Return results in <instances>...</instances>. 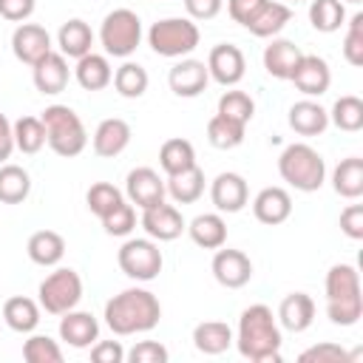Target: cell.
Wrapping results in <instances>:
<instances>
[{
  "mask_svg": "<svg viewBox=\"0 0 363 363\" xmlns=\"http://www.w3.org/2000/svg\"><path fill=\"white\" fill-rule=\"evenodd\" d=\"M235 346L241 357L252 363H278L281 360V326L269 306L252 303L238 318V335Z\"/></svg>",
  "mask_w": 363,
  "mask_h": 363,
  "instance_id": "obj_1",
  "label": "cell"
},
{
  "mask_svg": "<svg viewBox=\"0 0 363 363\" xmlns=\"http://www.w3.org/2000/svg\"><path fill=\"white\" fill-rule=\"evenodd\" d=\"M162 318V303L150 289L130 286L113 295L105 303V323L113 335H136L150 332Z\"/></svg>",
  "mask_w": 363,
  "mask_h": 363,
  "instance_id": "obj_2",
  "label": "cell"
},
{
  "mask_svg": "<svg viewBox=\"0 0 363 363\" xmlns=\"http://www.w3.org/2000/svg\"><path fill=\"white\" fill-rule=\"evenodd\" d=\"M326 315L335 326H354L363 318L360 275L352 264H335L326 272Z\"/></svg>",
  "mask_w": 363,
  "mask_h": 363,
  "instance_id": "obj_3",
  "label": "cell"
},
{
  "mask_svg": "<svg viewBox=\"0 0 363 363\" xmlns=\"http://www.w3.org/2000/svg\"><path fill=\"white\" fill-rule=\"evenodd\" d=\"M278 173L289 187L301 193H315L326 182V162L312 145L292 142L278 156Z\"/></svg>",
  "mask_w": 363,
  "mask_h": 363,
  "instance_id": "obj_4",
  "label": "cell"
},
{
  "mask_svg": "<svg viewBox=\"0 0 363 363\" xmlns=\"http://www.w3.org/2000/svg\"><path fill=\"white\" fill-rule=\"evenodd\" d=\"M43 125H45V142L57 156H79L88 145V133L85 125L79 119V113L68 105H48L43 111Z\"/></svg>",
  "mask_w": 363,
  "mask_h": 363,
  "instance_id": "obj_5",
  "label": "cell"
},
{
  "mask_svg": "<svg viewBox=\"0 0 363 363\" xmlns=\"http://www.w3.org/2000/svg\"><path fill=\"white\" fill-rule=\"evenodd\" d=\"M201 34L190 17H164L156 20L147 31V45L159 57H187L199 45Z\"/></svg>",
  "mask_w": 363,
  "mask_h": 363,
  "instance_id": "obj_6",
  "label": "cell"
},
{
  "mask_svg": "<svg viewBox=\"0 0 363 363\" xmlns=\"http://www.w3.org/2000/svg\"><path fill=\"white\" fill-rule=\"evenodd\" d=\"M99 43L108 57H130L142 43V20L130 9H113L105 14L99 28Z\"/></svg>",
  "mask_w": 363,
  "mask_h": 363,
  "instance_id": "obj_7",
  "label": "cell"
},
{
  "mask_svg": "<svg viewBox=\"0 0 363 363\" xmlns=\"http://www.w3.org/2000/svg\"><path fill=\"white\" fill-rule=\"evenodd\" d=\"M40 306L48 315H65L68 309H77L82 301V278L71 267H60L40 284Z\"/></svg>",
  "mask_w": 363,
  "mask_h": 363,
  "instance_id": "obj_8",
  "label": "cell"
},
{
  "mask_svg": "<svg viewBox=\"0 0 363 363\" xmlns=\"http://www.w3.org/2000/svg\"><path fill=\"white\" fill-rule=\"evenodd\" d=\"M119 269L133 281H153L162 272V250L153 238H130L119 247Z\"/></svg>",
  "mask_w": 363,
  "mask_h": 363,
  "instance_id": "obj_9",
  "label": "cell"
},
{
  "mask_svg": "<svg viewBox=\"0 0 363 363\" xmlns=\"http://www.w3.org/2000/svg\"><path fill=\"white\" fill-rule=\"evenodd\" d=\"M244 71H247V60H244V51L233 43H218L210 48V57H207V74L210 79H216L218 85H238L244 79Z\"/></svg>",
  "mask_w": 363,
  "mask_h": 363,
  "instance_id": "obj_10",
  "label": "cell"
},
{
  "mask_svg": "<svg viewBox=\"0 0 363 363\" xmlns=\"http://www.w3.org/2000/svg\"><path fill=\"white\" fill-rule=\"evenodd\" d=\"M125 193H128L130 204L145 210V207H153V204L164 201L167 187H164V179L153 167H133L125 179Z\"/></svg>",
  "mask_w": 363,
  "mask_h": 363,
  "instance_id": "obj_11",
  "label": "cell"
},
{
  "mask_svg": "<svg viewBox=\"0 0 363 363\" xmlns=\"http://www.w3.org/2000/svg\"><path fill=\"white\" fill-rule=\"evenodd\" d=\"M213 278L221 284V286H227V289H241V286H247L250 284V278H252V261L241 252V250H216V255H213Z\"/></svg>",
  "mask_w": 363,
  "mask_h": 363,
  "instance_id": "obj_12",
  "label": "cell"
},
{
  "mask_svg": "<svg viewBox=\"0 0 363 363\" xmlns=\"http://www.w3.org/2000/svg\"><path fill=\"white\" fill-rule=\"evenodd\" d=\"M295 82V88L303 94V96H320L329 91L332 85V71H329V62L318 54H303L289 77Z\"/></svg>",
  "mask_w": 363,
  "mask_h": 363,
  "instance_id": "obj_13",
  "label": "cell"
},
{
  "mask_svg": "<svg viewBox=\"0 0 363 363\" xmlns=\"http://www.w3.org/2000/svg\"><path fill=\"white\" fill-rule=\"evenodd\" d=\"M11 51L20 62L34 65L51 51V34L37 23H20L11 34Z\"/></svg>",
  "mask_w": 363,
  "mask_h": 363,
  "instance_id": "obj_14",
  "label": "cell"
},
{
  "mask_svg": "<svg viewBox=\"0 0 363 363\" xmlns=\"http://www.w3.org/2000/svg\"><path fill=\"white\" fill-rule=\"evenodd\" d=\"M250 199V187L238 173H218L210 184V201L218 213H238Z\"/></svg>",
  "mask_w": 363,
  "mask_h": 363,
  "instance_id": "obj_15",
  "label": "cell"
},
{
  "mask_svg": "<svg viewBox=\"0 0 363 363\" xmlns=\"http://www.w3.org/2000/svg\"><path fill=\"white\" fill-rule=\"evenodd\" d=\"M142 227L153 241H173V238L182 235L184 218L173 204L159 201V204L142 210Z\"/></svg>",
  "mask_w": 363,
  "mask_h": 363,
  "instance_id": "obj_16",
  "label": "cell"
},
{
  "mask_svg": "<svg viewBox=\"0 0 363 363\" xmlns=\"http://www.w3.org/2000/svg\"><path fill=\"white\" fill-rule=\"evenodd\" d=\"M210 82V74H207V62L201 60H179L170 74H167V85L176 96H199Z\"/></svg>",
  "mask_w": 363,
  "mask_h": 363,
  "instance_id": "obj_17",
  "label": "cell"
},
{
  "mask_svg": "<svg viewBox=\"0 0 363 363\" xmlns=\"http://www.w3.org/2000/svg\"><path fill=\"white\" fill-rule=\"evenodd\" d=\"M31 68H34V71H31L34 88H37L40 94L57 96V94L65 91V85H68V62H65L62 54L48 51V54H45L40 62H34Z\"/></svg>",
  "mask_w": 363,
  "mask_h": 363,
  "instance_id": "obj_18",
  "label": "cell"
},
{
  "mask_svg": "<svg viewBox=\"0 0 363 363\" xmlns=\"http://www.w3.org/2000/svg\"><path fill=\"white\" fill-rule=\"evenodd\" d=\"M60 337L74 349H88L99 340V320L91 312L68 309L60 320Z\"/></svg>",
  "mask_w": 363,
  "mask_h": 363,
  "instance_id": "obj_19",
  "label": "cell"
},
{
  "mask_svg": "<svg viewBox=\"0 0 363 363\" xmlns=\"http://www.w3.org/2000/svg\"><path fill=\"white\" fill-rule=\"evenodd\" d=\"M130 145V125L119 116L102 119L94 130V153L102 159H113L119 156L125 147Z\"/></svg>",
  "mask_w": 363,
  "mask_h": 363,
  "instance_id": "obj_20",
  "label": "cell"
},
{
  "mask_svg": "<svg viewBox=\"0 0 363 363\" xmlns=\"http://www.w3.org/2000/svg\"><path fill=\"white\" fill-rule=\"evenodd\" d=\"M252 213L261 224H281L292 216V196L284 187H264L252 199Z\"/></svg>",
  "mask_w": 363,
  "mask_h": 363,
  "instance_id": "obj_21",
  "label": "cell"
},
{
  "mask_svg": "<svg viewBox=\"0 0 363 363\" xmlns=\"http://www.w3.org/2000/svg\"><path fill=\"white\" fill-rule=\"evenodd\" d=\"M315 320V301L306 292H289L278 306V323L289 332H306Z\"/></svg>",
  "mask_w": 363,
  "mask_h": 363,
  "instance_id": "obj_22",
  "label": "cell"
},
{
  "mask_svg": "<svg viewBox=\"0 0 363 363\" xmlns=\"http://www.w3.org/2000/svg\"><path fill=\"white\" fill-rule=\"evenodd\" d=\"M301 57H303V51L292 40H275L272 37V43L264 48V68L275 79H289Z\"/></svg>",
  "mask_w": 363,
  "mask_h": 363,
  "instance_id": "obj_23",
  "label": "cell"
},
{
  "mask_svg": "<svg viewBox=\"0 0 363 363\" xmlns=\"http://www.w3.org/2000/svg\"><path fill=\"white\" fill-rule=\"evenodd\" d=\"M289 128L301 136H320L329 128V111L312 99H301L289 108Z\"/></svg>",
  "mask_w": 363,
  "mask_h": 363,
  "instance_id": "obj_24",
  "label": "cell"
},
{
  "mask_svg": "<svg viewBox=\"0 0 363 363\" xmlns=\"http://www.w3.org/2000/svg\"><path fill=\"white\" fill-rule=\"evenodd\" d=\"M74 77H77V82H79L85 91H102V88L111 85L113 71H111V62H108L105 54H94V51H88L85 57L77 60Z\"/></svg>",
  "mask_w": 363,
  "mask_h": 363,
  "instance_id": "obj_25",
  "label": "cell"
},
{
  "mask_svg": "<svg viewBox=\"0 0 363 363\" xmlns=\"http://www.w3.org/2000/svg\"><path fill=\"white\" fill-rule=\"evenodd\" d=\"M57 45H60V54L62 57H74V60H79V57H85L88 51H91V45H94V31H91V26L85 23V20H68V23H62L60 26V31H57Z\"/></svg>",
  "mask_w": 363,
  "mask_h": 363,
  "instance_id": "obj_26",
  "label": "cell"
},
{
  "mask_svg": "<svg viewBox=\"0 0 363 363\" xmlns=\"http://www.w3.org/2000/svg\"><path fill=\"white\" fill-rule=\"evenodd\" d=\"M26 250H28V258L34 264L57 267L62 261V255H65V238L60 233H54V230H37V233H31Z\"/></svg>",
  "mask_w": 363,
  "mask_h": 363,
  "instance_id": "obj_27",
  "label": "cell"
},
{
  "mask_svg": "<svg viewBox=\"0 0 363 363\" xmlns=\"http://www.w3.org/2000/svg\"><path fill=\"white\" fill-rule=\"evenodd\" d=\"M193 346L201 354H221L233 346V329L224 320H201L193 329Z\"/></svg>",
  "mask_w": 363,
  "mask_h": 363,
  "instance_id": "obj_28",
  "label": "cell"
},
{
  "mask_svg": "<svg viewBox=\"0 0 363 363\" xmlns=\"http://www.w3.org/2000/svg\"><path fill=\"white\" fill-rule=\"evenodd\" d=\"M164 187H167V196H170L176 204H193V201H199L201 193H204V173H201L199 164H193V167H187V170H182V173L167 176Z\"/></svg>",
  "mask_w": 363,
  "mask_h": 363,
  "instance_id": "obj_29",
  "label": "cell"
},
{
  "mask_svg": "<svg viewBox=\"0 0 363 363\" xmlns=\"http://www.w3.org/2000/svg\"><path fill=\"white\" fill-rule=\"evenodd\" d=\"M3 320H6L9 329H14L20 335H28L40 323V306H37V301H31L26 295H14L3 303Z\"/></svg>",
  "mask_w": 363,
  "mask_h": 363,
  "instance_id": "obj_30",
  "label": "cell"
},
{
  "mask_svg": "<svg viewBox=\"0 0 363 363\" xmlns=\"http://www.w3.org/2000/svg\"><path fill=\"white\" fill-rule=\"evenodd\" d=\"M187 233H190L193 244H199L204 250H218L227 241V224H224V218L218 213H201V216H196L190 221Z\"/></svg>",
  "mask_w": 363,
  "mask_h": 363,
  "instance_id": "obj_31",
  "label": "cell"
},
{
  "mask_svg": "<svg viewBox=\"0 0 363 363\" xmlns=\"http://www.w3.org/2000/svg\"><path fill=\"white\" fill-rule=\"evenodd\" d=\"M332 187L343 199H360L363 196V159L349 156L332 170Z\"/></svg>",
  "mask_w": 363,
  "mask_h": 363,
  "instance_id": "obj_32",
  "label": "cell"
},
{
  "mask_svg": "<svg viewBox=\"0 0 363 363\" xmlns=\"http://www.w3.org/2000/svg\"><path fill=\"white\" fill-rule=\"evenodd\" d=\"M292 20V9L286 3H275V0H267L264 9L250 20V34L255 37H275L286 23Z\"/></svg>",
  "mask_w": 363,
  "mask_h": 363,
  "instance_id": "obj_33",
  "label": "cell"
},
{
  "mask_svg": "<svg viewBox=\"0 0 363 363\" xmlns=\"http://www.w3.org/2000/svg\"><path fill=\"white\" fill-rule=\"evenodd\" d=\"M244 130H247L244 122H235V119H230V116H224V113H216V116H210V122H207V139H210V145L218 147V150H233V147H238V145L244 142Z\"/></svg>",
  "mask_w": 363,
  "mask_h": 363,
  "instance_id": "obj_34",
  "label": "cell"
},
{
  "mask_svg": "<svg viewBox=\"0 0 363 363\" xmlns=\"http://www.w3.org/2000/svg\"><path fill=\"white\" fill-rule=\"evenodd\" d=\"M31 193V176L20 164H0V201L3 204H20Z\"/></svg>",
  "mask_w": 363,
  "mask_h": 363,
  "instance_id": "obj_35",
  "label": "cell"
},
{
  "mask_svg": "<svg viewBox=\"0 0 363 363\" xmlns=\"http://www.w3.org/2000/svg\"><path fill=\"white\" fill-rule=\"evenodd\" d=\"M159 164H162V170H164L167 176L182 173V170H187V167L196 164V150H193V145H190L187 139L173 136V139H167V142L159 147Z\"/></svg>",
  "mask_w": 363,
  "mask_h": 363,
  "instance_id": "obj_36",
  "label": "cell"
},
{
  "mask_svg": "<svg viewBox=\"0 0 363 363\" xmlns=\"http://www.w3.org/2000/svg\"><path fill=\"white\" fill-rule=\"evenodd\" d=\"M309 23L315 31L332 34L346 23V6L343 0H312L309 3Z\"/></svg>",
  "mask_w": 363,
  "mask_h": 363,
  "instance_id": "obj_37",
  "label": "cell"
},
{
  "mask_svg": "<svg viewBox=\"0 0 363 363\" xmlns=\"http://www.w3.org/2000/svg\"><path fill=\"white\" fill-rule=\"evenodd\" d=\"M113 88L119 96L125 99H139L145 91H147V71L139 65V62H122L116 71H113Z\"/></svg>",
  "mask_w": 363,
  "mask_h": 363,
  "instance_id": "obj_38",
  "label": "cell"
},
{
  "mask_svg": "<svg viewBox=\"0 0 363 363\" xmlns=\"http://www.w3.org/2000/svg\"><path fill=\"white\" fill-rule=\"evenodd\" d=\"M11 130H14V147L20 153L31 156V153L43 150V145H45V125H43L40 116H20L11 125Z\"/></svg>",
  "mask_w": 363,
  "mask_h": 363,
  "instance_id": "obj_39",
  "label": "cell"
},
{
  "mask_svg": "<svg viewBox=\"0 0 363 363\" xmlns=\"http://www.w3.org/2000/svg\"><path fill=\"white\" fill-rule=\"evenodd\" d=\"M329 122H335V128H340L346 133H357L363 128V99L352 96V94L335 99V105L329 111Z\"/></svg>",
  "mask_w": 363,
  "mask_h": 363,
  "instance_id": "obj_40",
  "label": "cell"
},
{
  "mask_svg": "<svg viewBox=\"0 0 363 363\" xmlns=\"http://www.w3.org/2000/svg\"><path fill=\"white\" fill-rule=\"evenodd\" d=\"M85 201H88V210L102 218V216H108V213H111L119 201H125V199H122V190L113 187L111 182H96V184L88 187Z\"/></svg>",
  "mask_w": 363,
  "mask_h": 363,
  "instance_id": "obj_41",
  "label": "cell"
},
{
  "mask_svg": "<svg viewBox=\"0 0 363 363\" xmlns=\"http://www.w3.org/2000/svg\"><path fill=\"white\" fill-rule=\"evenodd\" d=\"M216 113H224V116H230V119L247 125V122L252 119V113H255V102H252V96L244 94V91H224V94L218 96V111H216Z\"/></svg>",
  "mask_w": 363,
  "mask_h": 363,
  "instance_id": "obj_42",
  "label": "cell"
},
{
  "mask_svg": "<svg viewBox=\"0 0 363 363\" xmlns=\"http://www.w3.org/2000/svg\"><path fill=\"white\" fill-rule=\"evenodd\" d=\"M23 357L28 363H62V349L48 335H31L23 343Z\"/></svg>",
  "mask_w": 363,
  "mask_h": 363,
  "instance_id": "obj_43",
  "label": "cell"
},
{
  "mask_svg": "<svg viewBox=\"0 0 363 363\" xmlns=\"http://www.w3.org/2000/svg\"><path fill=\"white\" fill-rule=\"evenodd\" d=\"M102 221V227H105V233L108 235H130V230L136 227V210H133V204H128V201H119L108 216H102L99 218Z\"/></svg>",
  "mask_w": 363,
  "mask_h": 363,
  "instance_id": "obj_44",
  "label": "cell"
},
{
  "mask_svg": "<svg viewBox=\"0 0 363 363\" xmlns=\"http://www.w3.org/2000/svg\"><path fill=\"white\" fill-rule=\"evenodd\" d=\"M343 57L354 68L363 65V14L360 11L349 20V28H346V37H343Z\"/></svg>",
  "mask_w": 363,
  "mask_h": 363,
  "instance_id": "obj_45",
  "label": "cell"
},
{
  "mask_svg": "<svg viewBox=\"0 0 363 363\" xmlns=\"http://www.w3.org/2000/svg\"><path fill=\"white\" fill-rule=\"evenodd\" d=\"M298 360L301 363H337V360L343 363V360H352V354L337 343H318V346L303 349L298 354Z\"/></svg>",
  "mask_w": 363,
  "mask_h": 363,
  "instance_id": "obj_46",
  "label": "cell"
},
{
  "mask_svg": "<svg viewBox=\"0 0 363 363\" xmlns=\"http://www.w3.org/2000/svg\"><path fill=\"white\" fill-rule=\"evenodd\" d=\"M130 363H167V349L159 340H139L130 352H125Z\"/></svg>",
  "mask_w": 363,
  "mask_h": 363,
  "instance_id": "obj_47",
  "label": "cell"
},
{
  "mask_svg": "<svg viewBox=\"0 0 363 363\" xmlns=\"http://www.w3.org/2000/svg\"><path fill=\"white\" fill-rule=\"evenodd\" d=\"M267 0H227V11L238 26H250V20L264 9Z\"/></svg>",
  "mask_w": 363,
  "mask_h": 363,
  "instance_id": "obj_48",
  "label": "cell"
},
{
  "mask_svg": "<svg viewBox=\"0 0 363 363\" xmlns=\"http://www.w3.org/2000/svg\"><path fill=\"white\" fill-rule=\"evenodd\" d=\"M340 230H343L352 241H360V238H363V204H349V207L340 213Z\"/></svg>",
  "mask_w": 363,
  "mask_h": 363,
  "instance_id": "obj_49",
  "label": "cell"
},
{
  "mask_svg": "<svg viewBox=\"0 0 363 363\" xmlns=\"http://www.w3.org/2000/svg\"><path fill=\"white\" fill-rule=\"evenodd\" d=\"M91 360L94 363H122L125 360V349L119 340H99L91 346Z\"/></svg>",
  "mask_w": 363,
  "mask_h": 363,
  "instance_id": "obj_50",
  "label": "cell"
},
{
  "mask_svg": "<svg viewBox=\"0 0 363 363\" xmlns=\"http://www.w3.org/2000/svg\"><path fill=\"white\" fill-rule=\"evenodd\" d=\"M34 14V0H0V17L9 23H23Z\"/></svg>",
  "mask_w": 363,
  "mask_h": 363,
  "instance_id": "obj_51",
  "label": "cell"
},
{
  "mask_svg": "<svg viewBox=\"0 0 363 363\" xmlns=\"http://www.w3.org/2000/svg\"><path fill=\"white\" fill-rule=\"evenodd\" d=\"M224 0H184V9L190 20H213L221 11Z\"/></svg>",
  "mask_w": 363,
  "mask_h": 363,
  "instance_id": "obj_52",
  "label": "cell"
},
{
  "mask_svg": "<svg viewBox=\"0 0 363 363\" xmlns=\"http://www.w3.org/2000/svg\"><path fill=\"white\" fill-rule=\"evenodd\" d=\"M14 150V130H11V122L6 119V113H0V164L11 156Z\"/></svg>",
  "mask_w": 363,
  "mask_h": 363,
  "instance_id": "obj_53",
  "label": "cell"
},
{
  "mask_svg": "<svg viewBox=\"0 0 363 363\" xmlns=\"http://www.w3.org/2000/svg\"><path fill=\"white\" fill-rule=\"evenodd\" d=\"M346 3H360V0H346Z\"/></svg>",
  "mask_w": 363,
  "mask_h": 363,
  "instance_id": "obj_54",
  "label": "cell"
},
{
  "mask_svg": "<svg viewBox=\"0 0 363 363\" xmlns=\"http://www.w3.org/2000/svg\"><path fill=\"white\" fill-rule=\"evenodd\" d=\"M292 3H301V0H292Z\"/></svg>",
  "mask_w": 363,
  "mask_h": 363,
  "instance_id": "obj_55",
  "label": "cell"
}]
</instances>
